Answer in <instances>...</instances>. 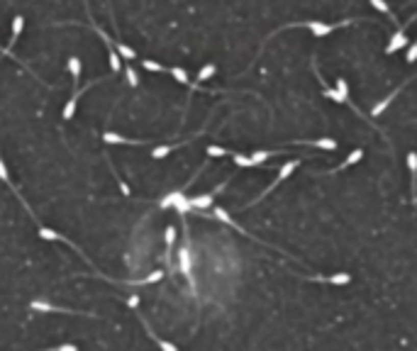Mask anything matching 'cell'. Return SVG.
<instances>
[{
	"mask_svg": "<svg viewBox=\"0 0 417 351\" xmlns=\"http://www.w3.org/2000/svg\"><path fill=\"white\" fill-rule=\"evenodd\" d=\"M351 22L354 20H341V22H334V24H325V22H317V20H307V22H293V24H285L283 30H288V27H307V30L315 34L317 39H322V37L332 34L334 30H339V27H347V24H351Z\"/></svg>",
	"mask_w": 417,
	"mask_h": 351,
	"instance_id": "cell-1",
	"label": "cell"
},
{
	"mask_svg": "<svg viewBox=\"0 0 417 351\" xmlns=\"http://www.w3.org/2000/svg\"><path fill=\"white\" fill-rule=\"evenodd\" d=\"M415 20H417V15H412L410 20H405V24H400V27L395 30V34L390 37V42H388V46H385V54H395L398 49H403V46H405V44H407L405 30H407V27H410V24H412Z\"/></svg>",
	"mask_w": 417,
	"mask_h": 351,
	"instance_id": "cell-2",
	"label": "cell"
},
{
	"mask_svg": "<svg viewBox=\"0 0 417 351\" xmlns=\"http://www.w3.org/2000/svg\"><path fill=\"white\" fill-rule=\"evenodd\" d=\"M298 166H300V159H293V161H285V164H283V168H281V171H278V178H276L274 183H271V186L266 188V190H263L261 195H259V197H256V200H254V203H259V200H261V197H266V195H268V193H271V190H274V188L278 186V183H283L285 178H288V176L293 173V171H296ZM254 203H252V205H254Z\"/></svg>",
	"mask_w": 417,
	"mask_h": 351,
	"instance_id": "cell-3",
	"label": "cell"
},
{
	"mask_svg": "<svg viewBox=\"0 0 417 351\" xmlns=\"http://www.w3.org/2000/svg\"><path fill=\"white\" fill-rule=\"evenodd\" d=\"M230 181H225L222 186H217L212 193H203V195H195V197H190V208H198V210H208L210 205H212V200H215V195H217L219 190H225V186H227Z\"/></svg>",
	"mask_w": 417,
	"mask_h": 351,
	"instance_id": "cell-4",
	"label": "cell"
},
{
	"mask_svg": "<svg viewBox=\"0 0 417 351\" xmlns=\"http://www.w3.org/2000/svg\"><path fill=\"white\" fill-rule=\"evenodd\" d=\"M407 168H410V181H412V203L417 205V154H407Z\"/></svg>",
	"mask_w": 417,
	"mask_h": 351,
	"instance_id": "cell-5",
	"label": "cell"
},
{
	"mask_svg": "<svg viewBox=\"0 0 417 351\" xmlns=\"http://www.w3.org/2000/svg\"><path fill=\"white\" fill-rule=\"evenodd\" d=\"M178 259H181V271H183V275L190 281V288L195 290V281H193V273H190V252H188V246H183V249H181Z\"/></svg>",
	"mask_w": 417,
	"mask_h": 351,
	"instance_id": "cell-6",
	"label": "cell"
},
{
	"mask_svg": "<svg viewBox=\"0 0 417 351\" xmlns=\"http://www.w3.org/2000/svg\"><path fill=\"white\" fill-rule=\"evenodd\" d=\"M361 159H363V149H354V152H351L349 156H347V159H344V161L337 166V168H332V171H327V173H337V171H344V168H349V166L359 164Z\"/></svg>",
	"mask_w": 417,
	"mask_h": 351,
	"instance_id": "cell-7",
	"label": "cell"
},
{
	"mask_svg": "<svg viewBox=\"0 0 417 351\" xmlns=\"http://www.w3.org/2000/svg\"><path fill=\"white\" fill-rule=\"evenodd\" d=\"M32 310L37 312H61V315H81V312H73V310H64V307H54V305H46V303H39V300H34L32 303ZM90 317V315H88Z\"/></svg>",
	"mask_w": 417,
	"mask_h": 351,
	"instance_id": "cell-8",
	"label": "cell"
},
{
	"mask_svg": "<svg viewBox=\"0 0 417 351\" xmlns=\"http://www.w3.org/2000/svg\"><path fill=\"white\" fill-rule=\"evenodd\" d=\"M215 217H217L219 222H225V224H230L232 230H237V232H239V234H247V232L241 230L239 224H237V222H234V219H232L230 215H227V210H222V208H215ZM247 237H252V234H247ZM252 239H254V237H252Z\"/></svg>",
	"mask_w": 417,
	"mask_h": 351,
	"instance_id": "cell-9",
	"label": "cell"
},
{
	"mask_svg": "<svg viewBox=\"0 0 417 351\" xmlns=\"http://www.w3.org/2000/svg\"><path fill=\"white\" fill-rule=\"evenodd\" d=\"M312 281H325V283H332V285H347L351 281V273H334V275H329V278L315 275Z\"/></svg>",
	"mask_w": 417,
	"mask_h": 351,
	"instance_id": "cell-10",
	"label": "cell"
},
{
	"mask_svg": "<svg viewBox=\"0 0 417 351\" xmlns=\"http://www.w3.org/2000/svg\"><path fill=\"white\" fill-rule=\"evenodd\" d=\"M78 98H81V93H78V88H76V90H73V95H71V98H68V103H66L64 112H61V117H64V120H71V117H73L76 105H78Z\"/></svg>",
	"mask_w": 417,
	"mask_h": 351,
	"instance_id": "cell-11",
	"label": "cell"
},
{
	"mask_svg": "<svg viewBox=\"0 0 417 351\" xmlns=\"http://www.w3.org/2000/svg\"><path fill=\"white\" fill-rule=\"evenodd\" d=\"M296 144H310V146L327 149V152H334V149H337V142H334L332 137H322V139H315V142H296Z\"/></svg>",
	"mask_w": 417,
	"mask_h": 351,
	"instance_id": "cell-12",
	"label": "cell"
},
{
	"mask_svg": "<svg viewBox=\"0 0 417 351\" xmlns=\"http://www.w3.org/2000/svg\"><path fill=\"white\" fill-rule=\"evenodd\" d=\"M371 5H373V8H376V10H378V12H383V15H385V17H388V20H390V22H393L395 27H400V22L395 20L393 10H390V8H388V5H385L383 0H371Z\"/></svg>",
	"mask_w": 417,
	"mask_h": 351,
	"instance_id": "cell-13",
	"label": "cell"
},
{
	"mask_svg": "<svg viewBox=\"0 0 417 351\" xmlns=\"http://www.w3.org/2000/svg\"><path fill=\"white\" fill-rule=\"evenodd\" d=\"M103 139H105L108 144H144V142H137V139H125V137L115 134V132H105Z\"/></svg>",
	"mask_w": 417,
	"mask_h": 351,
	"instance_id": "cell-14",
	"label": "cell"
},
{
	"mask_svg": "<svg viewBox=\"0 0 417 351\" xmlns=\"http://www.w3.org/2000/svg\"><path fill=\"white\" fill-rule=\"evenodd\" d=\"M22 30H24V17H22V15H17V17L12 20V37H10V46H12V44H15V42H17V39H20Z\"/></svg>",
	"mask_w": 417,
	"mask_h": 351,
	"instance_id": "cell-15",
	"label": "cell"
},
{
	"mask_svg": "<svg viewBox=\"0 0 417 351\" xmlns=\"http://www.w3.org/2000/svg\"><path fill=\"white\" fill-rule=\"evenodd\" d=\"M142 322H144V319H142ZM144 329H146V332H149V337H152V339L156 341V346H161V351H178V349L174 346V344H168V341H164L161 337H156V334L152 332V327H149L146 322H144Z\"/></svg>",
	"mask_w": 417,
	"mask_h": 351,
	"instance_id": "cell-16",
	"label": "cell"
},
{
	"mask_svg": "<svg viewBox=\"0 0 417 351\" xmlns=\"http://www.w3.org/2000/svg\"><path fill=\"white\" fill-rule=\"evenodd\" d=\"M322 93H325V98L334 100V103H347V105H351V100H349V98H344L339 90H332V88H322Z\"/></svg>",
	"mask_w": 417,
	"mask_h": 351,
	"instance_id": "cell-17",
	"label": "cell"
},
{
	"mask_svg": "<svg viewBox=\"0 0 417 351\" xmlns=\"http://www.w3.org/2000/svg\"><path fill=\"white\" fill-rule=\"evenodd\" d=\"M276 154H281V152H254L249 159H252V166H259L263 164L266 159H271V156H276Z\"/></svg>",
	"mask_w": 417,
	"mask_h": 351,
	"instance_id": "cell-18",
	"label": "cell"
},
{
	"mask_svg": "<svg viewBox=\"0 0 417 351\" xmlns=\"http://www.w3.org/2000/svg\"><path fill=\"white\" fill-rule=\"evenodd\" d=\"M176 146H178V144H164V146H156L152 156H154V159H166V156H168V154L174 152Z\"/></svg>",
	"mask_w": 417,
	"mask_h": 351,
	"instance_id": "cell-19",
	"label": "cell"
},
{
	"mask_svg": "<svg viewBox=\"0 0 417 351\" xmlns=\"http://www.w3.org/2000/svg\"><path fill=\"white\" fill-rule=\"evenodd\" d=\"M215 71H217V66L215 64H205L200 68V73H198V81H210V78L215 76Z\"/></svg>",
	"mask_w": 417,
	"mask_h": 351,
	"instance_id": "cell-20",
	"label": "cell"
},
{
	"mask_svg": "<svg viewBox=\"0 0 417 351\" xmlns=\"http://www.w3.org/2000/svg\"><path fill=\"white\" fill-rule=\"evenodd\" d=\"M171 76H174L176 81H178V83H183V86H188V83H190L188 73L183 71V68H181V66H174V68H171Z\"/></svg>",
	"mask_w": 417,
	"mask_h": 351,
	"instance_id": "cell-21",
	"label": "cell"
},
{
	"mask_svg": "<svg viewBox=\"0 0 417 351\" xmlns=\"http://www.w3.org/2000/svg\"><path fill=\"white\" fill-rule=\"evenodd\" d=\"M117 54H120L122 59H137V52H134L132 46H127V44H122V42H117Z\"/></svg>",
	"mask_w": 417,
	"mask_h": 351,
	"instance_id": "cell-22",
	"label": "cell"
},
{
	"mask_svg": "<svg viewBox=\"0 0 417 351\" xmlns=\"http://www.w3.org/2000/svg\"><path fill=\"white\" fill-rule=\"evenodd\" d=\"M68 71H71L73 81H78V78H81V61H78L76 56H71V59H68Z\"/></svg>",
	"mask_w": 417,
	"mask_h": 351,
	"instance_id": "cell-23",
	"label": "cell"
},
{
	"mask_svg": "<svg viewBox=\"0 0 417 351\" xmlns=\"http://www.w3.org/2000/svg\"><path fill=\"white\" fill-rule=\"evenodd\" d=\"M181 195H183V190H176V193H168V195H166L164 200L159 203V205H161V208H171V205H174V203H176V200H178V197H181Z\"/></svg>",
	"mask_w": 417,
	"mask_h": 351,
	"instance_id": "cell-24",
	"label": "cell"
},
{
	"mask_svg": "<svg viewBox=\"0 0 417 351\" xmlns=\"http://www.w3.org/2000/svg\"><path fill=\"white\" fill-rule=\"evenodd\" d=\"M208 156H212V159H217V156H232V152H227V149H222V146H208Z\"/></svg>",
	"mask_w": 417,
	"mask_h": 351,
	"instance_id": "cell-25",
	"label": "cell"
},
{
	"mask_svg": "<svg viewBox=\"0 0 417 351\" xmlns=\"http://www.w3.org/2000/svg\"><path fill=\"white\" fill-rule=\"evenodd\" d=\"M232 159H234V164L241 166V168H249V166H252V159L244 156V154H232Z\"/></svg>",
	"mask_w": 417,
	"mask_h": 351,
	"instance_id": "cell-26",
	"label": "cell"
},
{
	"mask_svg": "<svg viewBox=\"0 0 417 351\" xmlns=\"http://www.w3.org/2000/svg\"><path fill=\"white\" fill-rule=\"evenodd\" d=\"M125 76H127V83H130V86H134V88L139 86V78H137V73H134L132 66H125Z\"/></svg>",
	"mask_w": 417,
	"mask_h": 351,
	"instance_id": "cell-27",
	"label": "cell"
},
{
	"mask_svg": "<svg viewBox=\"0 0 417 351\" xmlns=\"http://www.w3.org/2000/svg\"><path fill=\"white\" fill-rule=\"evenodd\" d=\"M174 239H176V227H166V249H168V254L174 249Z\"/></svg>",
	"mask_w": 417,
	"mask_h": 351,
	"instance_id": "cell-28",
	"label": "cell"
},
{
	"mask_svg": "<svg viewBox=\"0 0 417 351\" xmlns=\"http://www.w3.org/2000/svg\"><path fill=\"white\" fill-rule=\"evenodd\" d=\"M142 64H144V68H146V71H156V73H161V71H166V68H164V66H161V64H156V61H149V59H144Z\"/></svg>",
	"mask_w": 417,
	"mask_h": 351,
	"instance_id": "cell-29",
	"label": "cell"
},
{
	"mask_svg": "<svg viewBox=\"0 0 417 351\" xmlns=\"http://www.w3.org/2000/svg\"><path fill=\"white\" fill-rule=\"evenodd\" d=\"M161 278H164V271H154L152 275H146V278H142L139 283H142V285H146V283H156V281H161Z\"/></svg>",
	"mask_w": 417,
	"mask_h": 351,
	"instance_id": "cell-30",
	"label": "cell"
},
{
	"mask_svg": "<svg viewBox=\"0 0 417 351\" xmlns=\"http://www.w3.org/2000/svg\"><path fill=\"white\" fill-rule=\"evenodd\" d=\"M405 61H407V64H415V61H417V42L410 46V52H407V59H405Z\"/></svg>",
	"mask_w": 417,
	"mask_h": 351,
	"instance_id": "cell-31",
	"label": "cell"
},
{
	"mask_svg": "<svg viewBox=\"0 0 417 351\" xmlns=\"http://www.w3.org/2000/svg\"><path fill=\"white\" fill-rule=\"evenodd\" d=\"M0 181L10 183V176H8V168H5V164H3V159H0Z\"/></svg>",
	"mask_w": 417,
	"mask_h": 351,
	"instance_id": "cell-32",
	"label": "cell"
},
{
	"mask_svg": "<svg viewBox=\"0 0 417 351\" xmlns=\"http://www.w3.org/2000/svg\"><path fill=\"white\" fill-rule=\"evenodd\" d=\"M46 351H78V346H73V344H64V346H56V349H46Z\"/></svg>",
	"mask_w": 417,
	"mask_h": 351,
	"instance_id": "cell-33",
	"label": "cell"
},
{
	"mask_svg": "<svg viewBox=\"0 0 417 351\" xmlns=\"http://www.w3.org/2000/svg\"><path fill=\"white\" fill-rule=\"evenodd\" d=\"M127 305H130L132 310H137V307H139V295H132L130 300H127Z\"/></svg>",
	"mask_w": 417,
	"mask_h": 351,
	"instance_id": "cell-34",
	"label": "cell"
},
{
	"mask_svg": "<svg viewBox=\"0 0 417 351\" xmlns=\"http://www.w3.org/2000/svg\"><path fill=\"white\" fill-rule=\"evenodd\" d=\"M117 183H120V190H122V195H130V188H127V183H125V181H120V178H117Z\"/></svg>",
	"mask_w": 417,
	"mask_h": 351,
	"instance_id": "cell-35",
	"label": "cell"
},
{
	"mask_svg": "<svg viewBox=\"0 0 417 351\" xmlns=\"http://www.w3.org/2000/svg\"><path fill=\"white\" fill-rule=\"evenodd\" d=\"M0 52H3V49H0Z\"/></svg>",
	"mask_w": 417,
	"mask_h": 351,
	"instance_id": "cell-36",
	"label": "cell"
}]
</instances>
